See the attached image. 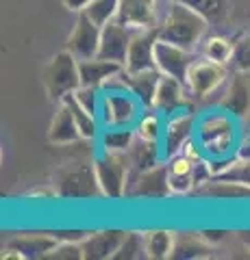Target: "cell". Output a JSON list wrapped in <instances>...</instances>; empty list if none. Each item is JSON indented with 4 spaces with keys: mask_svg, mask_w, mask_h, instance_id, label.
<instances>
[{
    "mask_svg": "<svg viewBox=\"0 0 250 260\" xmlns=\"http://www.w3.org/2000/svg\"><path fill=\"white\" fill-rule=\"evenodd\" d=\"M235 119L227 109L220 111H209L205 115H200L196 121V139L198 148L203 150L205 158L211 162L215 160H227L235 156V137H237V128H235Z\"/></svg>",
    "mask_w": 250,
    "mask_h": 260,
    "instance_id": "cell-1",
    "label": "cell"
},
{
    "mask_svg": "<svg viewBox=\"0 0 250 260\" xmlns=\"http://www.w3.org/2000/svg\"><path fill=\"white\" fill-rule=\"evenodd\" d=\"M207 26H209V22L198 11L189 9L187 5L168 0L165 11L161 13V18L157 22V35L163 42L193 50V48L203 42Z\"/></svg>",
    "mask_w": 250,
    "mask_h": 260,
    "instance_id": "cell-2",
    "label": "cell"
},
{
    "mask_svg": "<svg viewBox=\"0 0 250 260\" xmlns=\"http://www.w3.org/2000/svg\"><path fill=\"white\" fill-rule=\"evenodd\" d=\"M52 189L59 200H94L102 195L94 162H70L57 169Z\"/></svg>",
    "mask_w": 250,
    "mask_h": 260,
    "instance_id": "cell-3",
    "label": "cell"
},
{
    "mask_svg": "<svg viewBox=\"0 0 250 260\" xmlns=\"http://www.w3.org/2000/svg\"><path fill=\"white\" fill-rule=\"evenodd\" d=\"M42 83L46 89V95L54 104L63 102V98L74 93L80 87V70L78 59L70 50H61L46 63L42 72Z\"/></svg>",
    "mask_w": 250,
    "mask_h": 260,
    "instance_id": "cell-4",
    "label": "cell"
},
{
    "mask_svg": "<svg viewBox=\"0 0 250 260\" xmlns=\"http://www.w3.org/2000/svg\"><path fill=\"white\" fill-rule=\"evenodd\" d=\"M96 176L102 191V198L122 200L126 198L128 182H131V162L126 152H100L94 158Z\"/></svg>",
    "mask_w": 250,
    "mask_h": 260,
    "instance_id": "cell-5",
    "label": "cell"
},
{
    "mask_svg": "<svg viewBox=\"0 0 250 260\" xmlns=\"http://www.w3.org/2000/svg\"><path fill=\"white\" fill-rule=\"evenodd\" d=\"M142 102L128 89H104L100 102V124L107 126H135L142 115Z\"/></svg>",
    "mask_w": 250,
    "mask_h": 260,
    "instance_id": "cell-6",
    "label": "cell"
},
{
    "mask_svg": "<svg viewBox=\"0 0 250 260\" xmlns=\"http://www.w3.org/2000/svg\"><path fill=\"white\" fill-rule=\"evenodd\" d=\"M196 121L198 117L191 109H181L172 115H165L163 137H161V156H163V160L181 154L185 145L193 139Z\"/></svg>",
    "mask_w": 250,
    "mask_h": 260,
    "instance_id": "cell-7",
    "label": "cell"
},
{
    "mask_svg": "<svg viewBox=\"0 0 250 260\" xmlns=\"http://www.w3.org/2000/svg\"><path fill=\"white\" fill-rule=\"evenodd\" d=\"M224 80H227V65L203 56V59H196L191 63L185 85H187V91L191 93V98H207Z\"/></svg>",
    "mask_w": 250,
    "mask_h": 260,
    "instance_id": "cell-8",
    "label": "cell"
},
{
    "mask_svg": "<svg viewBox=\"0 0 250 260\" xmlns=\"http://www.w3.org/2000/svg\"><path fill=\"white\" fill-rule=\"evenodd\" d=\"M100 35H102V26H98L85 11L76 13V22L68 35L66 50H70L78 61L94 59V56H98L100 50Z\"/></svg>",
    "mask_w": 250,
    "mask_h": 260,
    "instance_id": "cell-9",
    "label": "cell"
},
{
    "mask_svg": "<svg viewBox=\"0 0 250 260\" xmlns=\"http://www.w3.org/2000/svg\"><path fill=\"white\" fill-rule=\"evenodd\" d=\"M170 191V182H168V165L165 160L159 165L146 169L140 174H131V182H128L126 198L131 200H163Z\"/></svg>",
    "mask_w": 250,
    "mask_h": 260,
    "instance_id": "cell-10",
    "label": "cell"
},
{
    "mask_svg": "<svg viewBox=\"0 0 250 260\" xmlns=\"http://www.w3.org/2000/svg\"><path fill=\"white\" fill-rule=\"evenodd\" d=\"M193 61H196L193 50H187V48H181V46L170 44V42H163V39H157L155 63H157V70L161 72V74L174 76V78H179L185 83L187 72H189Z\"/></svg>",
    "mask_w": 250,
    "mask_h": 260,
    "instance_id": "cell-11",
    "label": "cell"
},
{
    "mask_svg": "<svg viewBox=\"0 0 250 260\" xmlns=\"http://www.w3.org/2000/svg\"><path fill=\"white\" fill-rule=\"evenodd\" d=\"M157 28H142L133 32L131 48H128V56L124 63V70L135 74V72H146L157 70L155 63V44H157Z\"/></svg>",
    "mask_w": 250,
    "mask_h": 260,
    "instance_id": "cell-12",
    "label": "cell"
},
{
    "mask_svg": "<svg viewBox=\"0 0 250 260\" xmlns=\"http://www.w3.org/2000/svg\"><path fill=\"white\" fill-rule=\"evenodd\" d=\"M133 28L120 24L118 20H111L109 24L102 26V35H100V50L98 56L107 61H116V63H126L128 56V48H131V39H133Z\"/></svg>",
    "mask_w": 250,
    "mask_h": 260,
    "instance_id": "cell-13",
    "label": "cell"
},
{
    "mask_svg": "<svg viewBox=\"0 0 250 260\" xmlns=\"http://www.w3.org/2000/svg\"><path fill=\"white\" fill-rule=\"evenodd\" d=\"M157 3L159 0H120L116 20L133 30L157 28Z\"/></svg>",
    "mask_w": 250,
    "mask_h": 260,
    "instance_id": "cell-14",
    "label": "cell"
},
{
    "mask_svg": "<svg viewBox=\"0 0 250 260\" xmlns=\"http://www.w3.org/2000/svg\"><path fill=\"white\" fill-rule=\"evenodd\" d=\"M189 95L191 93L187 91V85H185L183 80L161 74L157 95H155V109L159 113H163V115H172V113L181 111V109H189L187 107Z\"/></svg>",
    "mask_w": 250,
    "mask_h": 260,
    "instance_id": "cell-15",
    "label": "cell"
},
{
    "mask_svg": "<svg viewBox=\"0 0 250 260\" xmlns=\"http://www.w3.org/2000/svg\"><path fill=\"white\" fill-rule=\"evenodd\" d=\"M126 237V230H118V228H109V230H98L90 232L85 237L83 245V256L87 260H107L114 258L116 251L122 245V241Z\"/></svg>",
    "mask_w": 250,
    "mask_h": 260,
    "instance_id": "cell-16",
    "label": "cell"
},
{
    "mask_svg": "<svg viewBox=\"0 0 250 260\" xmlns=\"http://www.w3.org/2000/svg\"><path fill=\"white\" fill-rule=\"evenodd\" d=\"M48 141L52 145H72L78 139H83L78 133L76 119L72 115V111L66 102H59L57 109H54V115L50 119V126H48Z\"/></svg>",
    "mask_w": 250,
    "mask_h": 260,
    "instance_id": "cell-17",
    "label": "cell"
},
{
    "mask_svg": "<svg viewBox=\"0 0 250 260\" xmlns=\"http://www.w3.org/2000/svg\"><path fill=\"white\" fill-rule=\"evenodd\" d=\"M78 70H80V85L102 89L114 76L122 74L124 65L116 63V61L100 59V56H94V59L78 61Z\"/></svg>",
    "mask_w": 250,
    "mask_h": 260,
    "instance_id": "cell-18",
    "label": "cell"
},
{
    "mask_svg": "<svg viewBox=\"0 0 250 260\" xmlns=\"http://www.w3.org/2000/svg\"><path fill=\"white\" fill-rule=\"evenodd\" d=\"M165 165H168V182H170V191L174 195H187L191 191H196V180H193V165H196V160L181 152L176 156L168 158Z\"/></svg>",
    "mask_w": 250,
    "mask_h": 260,
    "instance_id": "cell-19",
    "label": "cell"
},
{
    "mask_svg": "<svg viewBox=\"0 0 250 260\" xmlns=\"http://www.w3.org/2000/svg\"><path fill=\"white\" fill-rule=\"evenodd\" d=\"M161 72L159 70H146V72H131L124 70V85L137 100L142 102L144 109H155V95L159 87Z\"/></svg>",
    "mask_w": 250,
    "mask_h": 260,
    "instance_id": "cell-20",
    "label": "cell"
},
{
    "mask_svg": "<svg viewBox=\"0 0 250 260\" xmlns=\"http://www.w3.org/2000/svg\"><path fill=\"white\" fill-rule=\"evenodd\" d=\"M222 109H227L237 119H244L250 115V83L246 72H237L231 78V85L222 98Z\"/></svg>",
    "mask_w": 250,
    "mask_h": 260,
    "instance_id": "cell-21",
    "label": "cell"
},
{
    "mask_svg": "<svg viewBox=\"0 0 250 260\" xmlns=\"http://www.w3.org/2000/svg\"><path fill=\"white\" fill-rule=\"evenodd\" d=\"M57 239L50 232H39V234H22L7 243V247L18 249L20 254L26 258H46L50 251L57 247Z\"/></svg>",
    "mask_w": 250,
    "mask_h": 260,
    "instance_id": "cell-22",
    "label": "cell"
},
{
    "mask_svg": "<svg viewBox=\"0 0 250 260\" xmlns=\"http://www.w3.org/2000/svg\"><path fill=\"white\" fill-rule=\"evenodd\" d=\"M128 162H131V174H140L146 172V169L163 162V156H161V145L152 143L146 139H140L135 137V141L131 143V148L126 152Z\"/></svg>",
    "mask_w": 250,
    "mask_h": 260,
    "instance_id": "cell-23",
    "label": "cell"
},
{
    "mask_svg": "<svg viewBox=\"0 0 250 260\" xmlns=\"http://www.w3.org/2000/svg\"><path fill=\"white\" fill-rule=\"evenodd\" d=\"M198 195L203 198H213V200H248L250 198V186L227 180V178H211L207 184L196 189Z\"/></svg>",
    "mask_w": 250,
    "mask_h": 260,
    "instance_id": "cell-24",
    "label": "cell"
},
{
    "mask_svg": "<svg viewBox=\"0 0 250 260\" xmlns=\"http://www.w3.org/2000/svg\"><path fill=\"white\" fill-rule=\"evenodd\" d=\"M144 243H146V258L150 260H165L172 258L176 247V237L170 230H148L144 232Z\"/></svg>",
    "mask_w": 250,
    "mask_h": 260,
    "instance_id": "cell-25",
    "label": "cell"
},
{
    "mask_svg": "<svg viewBox=\"0 0 250 260\" xmlns=\"http://www.w3.org/2000/svg\"><path fill=\"white\" fill-rule=\"evenodd\" d=\"M133 126H107L100 135V150L104 152H128L135 141Z\"/></svg>",
    "mask_w": 250,
    "mask_h": 260,
    "instance_id": "cell-26",
    "label": "cell"
},
{
    "mask_svg": "<svg viewBox=\"0 0 250 260\" xmlns=\"http://www.w3.org/2000/svg\"><path fill=\"white\" fill-rule=\"evenodd\" d=\"M174 3L187 5L189 9L198 11L209 24H220L227 20L231 11V0H174Z\"/></svg>",
    "mask_w": 250,
    "mask_h": 260,
    "instance_id": "cell-27",
    "label": "cell"
},
{
    "mask_svg": "<svg viewBox=\"0 0 250 260\" xmlns=\"http://www.w3.org/2000/svg\"><path fill=\"white\" fill-rule=\"evenodd\" d=\"M63 102L70 107L72 115H74L76 119V126H78V133L83 139H96L98 137V115H94V113H90L85 107H80V102L74 98V93H70L63 98Z\"/></svg>",
    "mask_w": 250,
    "mask_h": 260,
    "instance_id": "cell-28",
    "label": "cell"
},
{
    "mask_svg": "<svg viewBox=\"0 0 250 260\" xmlns=\"http://www.w3.org/2000/svg\"><path fill=\"white\" fill-rule=\"evenodd\" d=\"M135 135L140 139H146L152 143L161 145V137H163V121H161V113L157 109H144L142 115L135 121Z\"/></svg>",
    "mask_w": 250,
    "mask_h": 260,
    "instance_id": "cell-29",
    "label": "cell"
},
{
    "mask_svg": "<svg viewBox=\"0 0 250 260\" xmlns=\"http://www.w3.org/2000/svg\"><path fill=\"white\" fill-rule=\"evenodd\" d=\"M233 52H235V42H231L222 35H211L203 42V56L211 61L229 65L233 61Z\"/></svg>",
    "mask_w": 250,
    "mask_h": 260,
    "instance_id": "cell-30",
    "label": "cell"
},
{
    "mask_svg": "<svg viewBox=\"0 0 250 260\" xmlns=\"http://www.w3.org/2000/svg\"><path fill=\"white\" fill-rule=\"evenodd\" d=\"M146 256V243H144L142 232H126V237L122 241V245L116 251L114 260H135Z\"/></svg>",
    "mask_w": 250,
    "mask_h": 260,
    "instance_id": "cell-31",
    "label": "cell"
},
{
    "mask_svg": "<svg viewBox=\"0 0 250 260\" xmlns=\"http://www.w3.org/2000/svg\"><path fill=\"white\" fill-rule=\"evenodd\" d=\"M120 9V0H92L90 7L85 9V13L98 24V26H104L111 20H116Z\"/></svg>",
    "mask_w": 250,
    "mask_h": 260,
    "instance_id": "cell-32",
    "label": "cell"
},
{
    "mask_svg": "<svg viewBox=\"0 0 250 260\" xmlns=\"http://www.w3.org/2000/svg\"><path fill=\"white\" fill-rule=\"evenodd\" d=\"M215 178H227V180H235V182H241V184L250 186V156L248 158L233 156L231 165Z\"/></svg>",
    "mask_w": 250,
    "mask_h": 260,
    "instance_id": "cell-33",
    "label": "cell"
},
{
    "mask_svg": "<svg viewBox=\"0 0 250 260\" xmlns=\"http://www.w3.org/2000/svg\"><path fill=\"white\" fill-rule=\"evenodd\" d=\"M205 239H200L198 234V241L196 239H183V241H176V247H174V254L172 258H200V256H207L205 251H209V245H205Z\"/></svg>",
    "mask_w": 250,
    "mask_h": 260,
    "instance_id": "cell-34",
    "label": "cell"
},
{
    "mask_svg": "<svg viewBox=\"0 0 250 260\" xmlns=\"http://www.w3.org/2000/svg\"><path fill=\"white\" fill-rule=\"evenodd\" d=\"M48 260H83V245L76 241H59L50 254L46 256Z\"/></svg>",
    "mask_w": 250,
    "mask_h": 260,
    "instance_id": "cell-35",
    "label": "cell"
},
{
    "mask_svg": "<svg viewBox=\"0 0 250 260\" xmlns=\"http://www.w3.org/2000/svg\"><path fill=\"white\" fill-rule=\"evenodd\" d=\"M231 63L237 72L250 74V35H241L235 42V52H233Z\"/></svg>",
    "mask_w": 250,
    "mask_h": 260,
    "instance_id": "cell-36",
    "label": "cell"
},
{
    "mask_svg": "<svg viewBox=\"0 0 250 260\" xmlns=\"http://www.w3.org/2000/svg\"><path fill=\"white\" fill-rule=\"evenodd\" d=\"M98 91H100V89H96V87H85V85H80L76 91H74V98L80 102V107H85L90 113L98 115V113H100V102H102V95H100Z\"/></svg>",
    "mask_w": 250,
    "mask_h": 260,
    "instance_id": "cell-37",
    "label": "cell"
},
{
    "mask_svg": "<svg viewBox=\"0 0 250 260\" xmlns=\"http://www.w3.org/2000/svg\"><path fill=\"white\" fill-rule=\"evenodd\" d=\"M92 0H61V5L72 13H83L90 7Z\"/></svg>",
    "mask_w": 250,
    "mask_h": 260,
    "instance_id": "cell-38",
    "label": "cell"
},
{
    "mask_svg": "<svg viewBox=\"0 0 250 260\" xmlns=\"http://www.w3.org/2000/svg\"><path fill=\"white\" fill-rule=\"evenodd\" d=\"M200 239H205L207 243H220L224 237H227V230H200Z\"/></svg>",
    "mask_w": 250,
    "mask_h": 260,
    "instance_id": "cell-39",
    "label": "cell"
},
{
    "mask_svg": "<svg viewBox=\"0 0 250 260\" xmlns=\"http://www.w3.org/2000/svg\"><path fill=\"white\" fill-rule=\"evenodd\" d=\"M239 239L246 243V245L250 247V230H244V232H239Z\"/></svg>",
    "mask_w": 250,
    "mask_h": 260,
    "instance_id": "cell-40",
    "label": "cell"
},
{
    "mask_svg": "<svg viewBox=\"0 0 250 260\" xmlns=\"http://www.w3.org/2000/svg\"><path fill=\"white\" fill-rule=\"evenodd\" d=\"M241 3H244V7H246L248 11H250V0H241Z\"/></svg>",
    "mask_w": 250,
    "mask_h": 260,
    "instance_id": "cell-41",
    "label": "cell"
},
{
    "mask_svg": "<svg viewBox=\"0 0 250 260\" xmlns=\"http://www.w3.org/2000/svg\"><path fill=\"white\" fill-rule=\"evenodd\" d=\"M248 18H250V11H248Z\"/></svg>",
    "mask_w": 250,
    "mask_h": 260,
    "instance_id": "cell-42",
    "label": "cell"
}]
</instances>
